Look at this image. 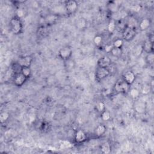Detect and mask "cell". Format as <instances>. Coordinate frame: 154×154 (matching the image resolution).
<instances>
[{"label":"cell","mask_w":154,"mask_h":154,"mask_svg":"<svg viewBox=\"0 0 154 154\" xmlns=\"http://www.w3.org/2000/svg\"><path fill=\"white\" fill-rule=\"evenodd\" d=\"M10 29L14 34H19L23 30V24L21 19L14 16L9 22Z\"/></svg>","instance_id":"cell-1"},{"label":"cell","mask_w":154,"mask_h":154,"mask_svg":"<svg viewBox=\"0 0 154 154\" xmlns=\"http://www.w3.org/2000/svg\"><path fill=\"white\" fill-rule=\"evenodd\" d=\"M72 53H73V51L72 48L69 46H65L59 49L58 55H59V57L62 60L65 62L71 59Z\"/></svg>","instance_id":"cell-2"},{"label":"cell","mask_w":154,"mask_h":154,"mask_svg":"<svg viewBox=\"0 0 154 154\" xmlns=\"http://www.w3.org/2000/svg\"><path fill=\"white\" fill-rule=\"evenodd\" d=\"M136 33H137L136 29L135 28L126 25L123 28V31H122L123 40H124L126 42L131 41L135 37Z\"/></svg>","instance_id":"cell-3"},{"label":"cell","mask_w":154,"mask_h":154,"mask_svg":"<svg viewBox=\"0 0 154 154\" xmlns=\"http://www.w3.org/2000/svg\"><path fill=\"white\" fill-rule=\"evenodd\" d=\"M110 74L109 68L97 67L95 71V78L97 81H100L107 78Z\"/></svg>","instance_id":"cell-4"},{"label":"cell","mask_w":154,"mask_h":154,"mask_svg":"<svg viewBox=\"0 0 154 154\" xmlns=\"http://www.w3.org/2000/svg\"><path fill=\"white\" fill-rule=\"evenodd\" d=\"M130 89V86L125 83L122 79L118 80L115 85V90L118 93H128Z\"/></svg>","instance_id":"cell-5"},{"label":"cell","mask_w":154,"mask_h":154,"mask_svg":"<svg viewBox=\"0 0 154 154\" xmlns=\"http://www.w3.org/2000/svg\"><path fill=\"white\" fill-rule=\"evenodd\" d=\"M65 9L66 13L69 15H74L78 9V4L74 0H69L65 3Z\"/></svg>","instance_id":"cell-6"},{"label":"cell","mask_w":154,"mask_h":154,"mask_svg":"<svg viewBox=\"0 0 154 154\" xmlns=\"http://www.w3.org/2000/svg\"><path fill=\"white\" fill-rule=\"evenodd\" d=\"M28 78L24 75L21 72H18L13 74V83L16 87H22L27 81Z\"/></svg>","instance_id":"cell-7"},{"label":"cell","mask_w":154,"mask_h":154,"mask_svg":"<svg viewBox=\"0 0 154 154\" xmlns=\"http://www.w3.org/2000/svg\"><path fill=\"white\" fill-rule=\"evenodd\" d=\"M33 60V58L31 56H24L20 57L16 62L21 68L30 67Z\"/></svg>","instance_id":"cell-8"},{"label":"cell","mask_w":154,"mask_h":154,"mask_svg":"<svg viewBox=\"0 0 154 154\" xmlns=\"http://www.w3.org/2000/svg\"><path fill=\"white\" fill-rule=\"evenodd\" d=\"M122 79L128 85L131 86L134 83L136 79V76L134 72L131 71H128L123 74Z\"/></svg>","instance_id":"cell-9"},{"label":"cell","mask_w":154,"mask_h":154,"mask_svg":"<svg viewBox=\"0 0 154 154\" xmlns=\"http://www.w3.org/2000/svg\"><path fill=\"white\" fill-rule=\"evenodd\" d=\"M87 136L86 133L82 129H77L74 134L75 141L77 143H82L86 141Z\"/></svg>","instance_id":"cell-10"},{"label":"cell","mask_w":154,"mask_h":154,"mask_svg":"<svg viewBox=\"0 0 154 154\" xmlns=\"http://www.w3.org/2000/svg\"><path fill=\"white\" fill-rule=\"evenodd\" d=\"M111 64H112V60L107 56L101 57L97 60V67L106 68H109V66L111 65Z\"/></svg>","instance_id":"cell-11"},{"label":"cell","mask_w":154,"mask_h":154,"mask_svg":"<svg viewBox=\"0 0 154 154\" xmlns=\"http://www.w3.org/2000/svg\"><path fill=\"white\" fill-rule=\"evenodd\" d=\"M141 46L143 49V52H144L146 54L153 52V43L151 42L148 39L144 42Z\"/></svg>","instance_id":"cell-12"},{"label":"cell","mask_w":154,"mask_h":154,"mask_svg":"<svg viewBox=\"0 0 154 154\" xmlns=\"http://www.w3.org/2000/svg\"><path fill=\"white\" fill-rule=\"evenodd\" d=\"M151 25V21L149 18H143L142 19L139 24L138 28L141 31H145L147 30Z\"/></svg>","instance_id":"cell-13"},{"label":"cell","mask_w":154,"mask_h":154,"mask_svg":"<svg viewBox=\"0 0 154 154\" xmlns=\"http://www.w3.org/2000/svg\"><path fill=\"white\" fill-rule=\"evenodd\" d=\"M107 9L112 13H116L119 10V5L116 2L110 1L107 3Z\"/></svg>","instance_id":"cell-14"},{"label":"cell","mask_w":154,"mask_h":154,"mask_svg":"<svg viewBox=\"0 0 154 154\" xmlns=\"http://www.w3.org/2000/svg\"><path fill=\"white\" fill-rule=\"evenodd\" d=\"M107 131L106 126L103 124L97 125L95 128V134L97 137H101L104 135Z\"/></svg>","instance_id":"cell-15"},{"label":"cell","mask_w":154,"mask_h":154,"mask_svg":"<svg viewBox=\"0 0 154 154\" xmlns=\"http://www.w3.org/2000/svg\"><path fill=\"white\" fill-rule=\"evenodd\" d=\"M100 152L104 154H108L110 153L112 151V146L109 142L106 141L102 143L100 147Z\"/></svg>","instance_id":"cell-16"},{"label":"cell","mask_w":154,"mask_h":154,"mask_svg":"<svg viewBox=\"0 0 154 154\" xmlns=\"http://www.w3.org/2000/svg\"><path fill=\"white\" fill-rule=\"evenodd\" d=\"M58 19H59V16H57L56 14H51L48 15L45 18V21L48 25H53L55 24Z\"/></svg>","instance_id":"cell-17"},{"label":"cell","mask_w":154,"mask_h":154,"mask_svg":"<svg viewBox=\"0 0 154 154\" xmlns=\"http://www.w3.org/2000/svg\"><path fill=\"white\" fill-rule=\"evenodd\" d=\"M135 110L137 112L139 113H143L145 112L146 110V105L143 102H137V103H135Z\"/></svg>","instance_id":"cell-18"},{"label":"cell","mask_w":154,"mask_h":154,"mask_svg":"<svg viewBox=\"0 0 154 154\" xmlns=\"http://www.w3.org/2000/svg\"><path fill=\"white\" fill-rule=\"evenodd\" d=\"M131 96V97L134 99H137L139 97L140 95V92L138 89H137V88H130L129 92H128Z\"/></svg>","instance_id":"cell-19"},{"label":"cell","mask_w":154,"mask_h":154,"mask_svg":"<svg viewBox=\"0 0 154 154\" xmlns=\"http://www.w3.org/2000/svg\"><path fill=\"white\" fill-rule=\"evenodd\" d=\"M110 54H112V56L115 57H120L123 54L122 48L113 47L111 51Z\"/></svg>","instance_id":"cell-20"},{"label":"cell","mask_w":154,"mask_h":154,"mask_svg":"<svg viewBox=\"0 0 154 154\" xmlns=\"http://www.w3.org/2000/svg\"><path fill=\"white\" fill-rule=\"evenodd\" d=\"M87 25V21L84 18H80L76 22V27L79 30H83L86 28Z\"/></svg>","instance_id":"cell-21"},{"label":"cell","mask_w":154,"mask_h":154,"mask_svg":"<svg viewBox=\"0 0 154 154\" xmlns=\"http://www.w3.org/2000/svg\"><path fill=\"white\" fill-rule=\"evenodd\" d=\"M10 115L7 112H1L0 114V122L1 123H6L7 121H8L10 119Z\"/></svg>","instance_id":"cell-22"},{"label":"cell","mask_w":154,"mask_h":154,"mask_svg":"<svg viewBox=\"0 0 154 154\" xmlns=\"http://www.w3.org/2000/svg\"><path fill=\"white\" fill-rule=\"evenodd\" d=\"M100 118L102 121L108 122L112 118V115L110 112L105 110L104 112H102L100 113Z\"/></svg>","instance_id":"cell-23"},{"label":"cell","mask_w":154,"mask_h":154,"mask_svg":"<svg viewBox=\"0 0 154 154\" xmlns=\"http://www.w3.org/2000/svg\"><path fill=\"white\" fill-rule=\"evenodd\" d=\"M116 29V23L114 19H112L109 21L108 26H107V30L110 33H113L115 30Z\"/></svg>","instance_id":"cell-24"},{"label":"cell","mask_w":154,"mask_h":154,"mask_svg":"<svg viewBox=\"0 0 154 154\" xmlns=\"http://www.w3.org/2000/svg\"><path fill=\"white\" fill-rule=\"evenodd\" d=\"M21 72L24 75H25L28 79L31 77V74H32V71H31V69L30 67H23V68H21Z\"/></svg>","instance_id":"cell-25"},{"label":"cell","mask_w":154,"mask_h":154,"mask_svg":"<svg viewBox=\"0 0 154 154\" xmlns=\"http://www.w3.org/2000/svg\"><path fill=\"white\" fill-rule=\"evenodd\" d=\"M152 89V87H151L150 84H144V85L143 86L140 93H142L143 94L147 95V94H149L150 93V92H151Z\"/></svg>","instance_id":"cell-26"},{"label":"cell","mask_w":154,"mask_h":154,"mask_svg":"<svg viewBox=\"0 0 154 154\" xmlns=\"http://www.w3.org/2000/svg\"><path fill=\"white\" fill-rule=\"evenodd\" d=\"M145 61L147 64L151 65L154 62V54L153 52L147 54L146 57H145Z\"/></svg>","instance_id":"cell-27"},{"label":"cell","mask_w":154,"mask_h":154,"mask_svg":"<svg viewBox=\"0 0 154 154\" xmlns=\"http://www.w3.org/2000/svg\"><path fill=\"white\" fill-rule=\"evenodd\" d=\"M96 110L100 114L102 112H104L106 110V105L104 104V102L102 101L99 102L96 106Z\"/></svg>","instance_id":"cell-28"},{"label":"cell","mask_w":154,"mask_h":154,"mask_svg":"<svg viewBox=\"0 0 154 154\" xmlns=\"http://www.w3.org/2000/svg\"><path fill=\"white\" fill-rule=\"evenodd\" d=\"M25 15V10L24 9L21 8V7H19L18 9H17V10H16L15 12V15L16 17L19 18V19H22V18L24 17Z\"/></svg>","instance_id":"cell-29"},{"label":"cell","mask_w":154,"mask_h":154,"mask_svg":"<svg viewBox=\"0 0 154 154\" xmlns=\"http://www.w3.org/2000/svg\"><path fill=\"white\" fill-rule=\"evenodd\" d=\"M113 46L115 48H122L123 45V40L122 39H117L114 40L113 42Z\"/></svg>","instance_id":"cell-30"},{"label":"cell","mask_w":154,"mask_h":154,"mask_svg":"<svg viewBox=\"0 0 154 154\" xmlns=\"http://www.w3.org/2000/svg\"><path fill=\"white\" fill-rule=\"evenodd\" d=\"M37 34L39 36H41L42 37L46 36L48 34L47 28L45 27H40L39 28H38Z\"/></svg>","instance_id":"cell-31"},{"label":"cell","mask_w":154,"mask_h":154,"mask_svg":"<svg viewBox=\"0 0 154 154\" xmlns=\"http://www.w3.org/2000/svg\"><path fill=\"white\" fill-rule=\"evenodd\" d=\"M93 42L97 46H99L103 42V38L100 35H97L94 37Z\"/></svg>","instance_id":"cell-32"},{"label":"cell","mask_w":154,"mask_h":154,"mask_svg":"<svg viewBox=\"0 0 154 154\" xmlns=\"http://www.w3.org/2000/svg\"><path fill=\"white\" fill-rule=\"evenodd\" d=\"M113 48V45L107 44V45H106L105 46V47H104V50H105L106 52H107V53H110L111 51H112V49Z\"/></svg>","instance_id":"cell-33"}]
</instances>
